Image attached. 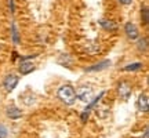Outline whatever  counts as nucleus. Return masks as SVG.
Instances as JSON below:
<instances>
[{"label": "nucleus", "mask_w": 149, "mask_h": 138, "mask_svg": "<svg viewBox=\"0 0 149 138\" xmlns=\"http://www.w3.org/2000/svg\"><path fill=\"white\" fill-rule=\"evenodd\" d=\"M58 98L65 105H73L76 102V91L70 84H64L58 89Z\"/></svg>", "instance_id": "obj_1"}, {"label": "nucleus", "mask_w": 149, "mask_h": 138, "mask_svg": "<svg viewBox=\"0 0 149 138\" xmlns=\"http://www.w3.org/2000/svg\"><path fill=\"white\" fill-rule=\"evenodd\" d=\"M74 91H76V97L83 102H88L93 98V89L88 86H80V87H77V90Z\"/></svg>", "instance_id": "obj_2"}, {"label": "nucleus", "mask_w": 149, "mask_h": 138, "mask_svg": "<svg viewBox=\"0 0 149 138\" xmlns=\"http://www.w3.org/2000/svg\"><path fill=\"white\" fill-rule=\"evenodd\" d=\"M117 93H119V97H120V100L123 101H128V98L131 95V86L126 83V82H122L119 87H117Z\"/></svg>", "instance_id": "obj_3"}, {"label": "nucleus", "mask_w": 149, "mask_h": 138, "mask_svg": "<svg viewBox=\"0 0 149 138\" xmlns=\"http://www.w3.org/2000/svg\"><path fill=\"white\" fill-rule=\"evenodd\" d=\"M18 84V76L15 75H7L3 80V87L6 89V91H13Z\"/></svg>", "instance_id": "obj_4"}, {"label": "nucleus", "mask_w": 149, "mask_h": 138, "mask_svg": "<svg viewBox=\"0 0 149 138\" xmlns=\"http://www.w3.org/2000/svg\"><path fill=\"white\" fill-rule=\"evenodd\" d=\"M124 32H126V35H127L128 39H131V40H137V39L139 37L138 29H137V26L134 25L133 22H127V24H126Z\"/></svg>", "instance_id": "obj_5"}, {"label": "nucleus", "mask_w": 149, "mask_h": 138, "mask_svg": "<svg viewBox=\"0 0 149 138\" xmlns=\"http://www.w3.org/2000/svg\"><path fill=\"white\" fill-rule=\"evenodd\" d=\"M137 106H138L139 111L144 112V113H146V112L149 111V98H148V94H146V93H144V94H141V95L138 97Z\"/></svg>", "instance_id": "obj_6"}, {"label": "nucleus", "mask_w": 149, "mask_h": 138, "mask_svg": "<svg viewBox=\"0 0 149 138\" xmlns=\"http://www.w3.org/2000/svg\"><path fill=\"white\" fill-rule=\"evenodd\" d=\"M6 113H7V116L10 117V119H19V117L22 116L21 109H18L15 105L7 106V109H6Z\"/></svg>", "instance_id": "obj_7"}, {"label": "nucleus", "mask_w": 149, "mask_h": 138, "mask_svg": "<svg viewBox=\"0 0 149 138\" xmlns=\"http://www.w3.org/2000/svg\"><path fill=\"white\" fill-rule=\"evenodd\" d=\"M100 24H101V26L104 28L105 31H109V32H113V31H116L117 29L116 22L112 21V20H101Z\"/></svg>", "instance_id": "obj_8"}, {"label": "nucleus", "mask_w": 149, "mask_h": 138, "mask_svg": "<svg viewBox=\"0 0 149 138\" xmlns=\"http://www.w3.org/2000/svg\"><path fill=\"white\" fill-rule=\"evenodd\" d=\"M35 70V65L32 62H26V61H22L21 65H19V72L21 75H28Z\"/></svg>", "instance_id": "obj_9"}, {"label": "nucleus", "mask_w": 149, "mask_h": 138, "mask_svg": "<svg viewBox=\"0 0 149 138\" xmlns=\"http://www.w3.org/2000/svg\"><path fill=\"white\" fill-rule=\"evenodd\" d=\"M109 65H111V61H102V62H100V64H95V65H93V66H88L86 70H87V72H97V70H102V69L108 68Z\"/></svg>", "instance_id": "obj_10"}, {"label": "nucleus", "mask_w": 149, "mask_h": 138, "mask_svg": "<svg viewBox=\"0 0 149 138\" xmlns=\"http://www.w3.org/2000/svg\"><path fill=\"white\" fill-rule=\"evenodd\" d=\"M138 69H142V64H141V62L130 64V65H127V66H124V70H127V72H134V70H138Z\"/></svg>", "instance_id": "obj_11"}, {"label": "nucleus", "mask_w": 149, "mask_h": 138, "mask_svg": "<svg viewBox=\"0 0 149 138\" xmlns=\"http://www.w3.org/2000/svg\"><path fill=\"white\" fill-rule=\"evenodd\" d=\"M141 17H142V20H144L145 25H148L149 24V11H148V7H146V6L142 7V10H141Z\"/></svg>", "instance_id": "obj_12"}, {"label": "nucleus", "mask_w": 149, "mask_h": 138, "mask_svg": "<svg viewBox=\"0 0 149 138\" xmlns=\"http://www.w3.org/2000/svg\"><path fill=\"white\" fill-rule=\"evenodd\" d=\"M11 31H13V40H14V43H19V37H18V32H17V26L15 24H13V26H11Z\"/></svg>", "instance_id": "obj_13"}, {"label": "nucleus", "mask_w": 149, "mask_h": 138, "mask_svg": "<svg viewBox=\"0 0 149 138\" xmlns=\"http://www.w3.org/2000/svg\"><path fill=\"white\" fill-rule=\"evenodd\" d=\"M138 47H139V50L142 51V50H146V47H148V39L146 37H144V39H141L139 40V43H138Z\"/></svg>", "instance_id": "obj_14"}, {"label": "nucleus", "mask_w": 149, "mask_h": 138, "mask_svg": "<svg viewBox=\"0 0 149 138\" xmlns=\"http://www.w3.org/2000/svg\"><path fill=\"white\" fill-rule=\"evenodd\" d=\"M0 138H7V128L1 123H0Z\"/></svg>", "instance_id": "obj_15"}, {"label": "nucleus", "mask_w": 149, "mask_h": 138, "mask_svg": "<svg viewBox=\"0 0 149 138\" xmlns=\"http://www.w3.org/2000/svg\"><path fill=\"white\" fill-rule=\"evenodd\" d=\"M119 3L123 6H130L131 3H133V0H119Z\"/></svg>", "instance_id": "obj_16"}]
</instances>
